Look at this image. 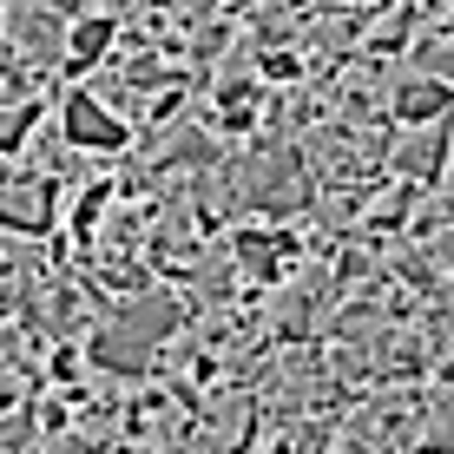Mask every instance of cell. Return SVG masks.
I'll return each instance as SVG.
<instances>
[{
  "label": "cell",
  "instance_id": "6da1fadb",
  "mask_svg": "<svg viewBox=\"0 0 454 454\" xmlns=\"http://www.w3.org/2000/svg\"><path fill=\"white\" fill-rule=\"evenodd\" d=\"M59 138H67L80 159H119V152H132L138 125L125 113H113L92 86H67L59 92Z\"/></svg>",
  "mask_w": 454,
  "mask_h": 454
},
{
  "label": "cell",
  "instance_id": "7a4b0ae2",
  "mask_svg": "<svg viewBox=\"0 0 454 454\" xmlns=\"http://www.w3.org/2000/svg\"><path fill=\"white\" fill-rule=\"evenodd\" d=\"M59 231V184L40 171H7L0 165V238H53Z\"/></svg>",
  "mask_w": 454,
  "mask_h": 454
},
{
  "label": "cell",
  "instance_id": "3957f363",
  "mask_svg": "<svg viewBox=\"0 0 454 454\" xmlns=\"http://www.w3.org/2000/svg\"><path fill=\"white\" fill-rule=\"evenodd\" d=\"M382 178L415 184V192H442V184H448V119L415 125V132L388 138V152H382Z\"/></svg>",
  "mask_w": 454,
  "mask_h": 454
},
{
  "label": "cell",
  "instance_id": "277c9868",
  "mask_svg": "<svg viewBox=\"0 0 454 454\" xmlns=\"http://www.w3.org/2000/svg\"><path fill=\"white\" fill-rule=\"evenodd\" d=\"M119 13H73L67 27V46H59V86H80L92 73L106 67V59L119 53Z\"/></svg>",
  "mask_w": 454,
  "mask_h": 454
},
{
  "label": "cell",
  "instance_id": "5b68a950",
  "mask_svg": "<svg viewBox=\"0 0 454 454\" xmlns=\"http://www.w3.org/2000/svg\"><path fill=\"white\" fill-rule=\"evenodd\" d=\"M448 106H454V86L448 80H402V86H388V132H415V125H434V119H448Z\"/></svg>",
  "mask_w": 454,
  "mask_h": 454
},
{
  "label": "cell",
  "instance_id": "8992f818",
  "mask_svg": "<svg viewBox=\"0 0 454 454\" xmlns=\"http://www.w3.org/2000/svg\"><path fill=\"white\" fill-rule=\"evenodd\" d=\"M40 119H46V99H0V165H20Z\"/></svg>",
  "mask_w": 454,
  "mask_h": 454
}]
</instances>
